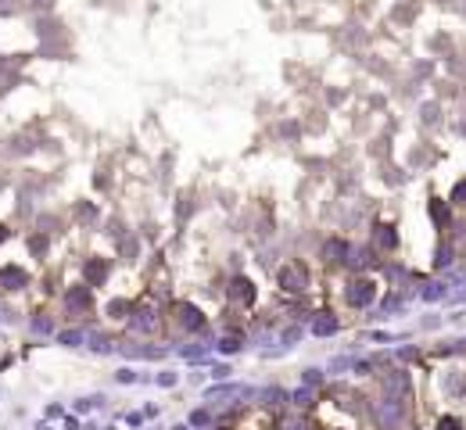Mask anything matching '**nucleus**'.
<instances>
[{"label": "nucleus", "mask_w": 466, "mask_h": 430, "mask_svg": "<svg viewBox=\"0 0 466 430\" xmlns=\"http://www.w3.org/2000/svg\"><path fill=\"white\" fill-rule=\"evenodd\" d=\"M280 283H284V291L298 294V291H305V272H301L298 265H287V269L280 272Z\"/></svg>", "instance_id": "obj_1"}, {"label": "nucleus", "mask_w": 466, "mask_h": 430, "mask_svg": "<svg viewBox=\"0 0 466 430\" xmlns=\"http://www.w3.org/2000/svg\"><path fill=\"white\" fill-rule=\"evenodd\" d=\"M348 301H352V305H369V301H373V283L359 280L352 291H348Z\"/></svg>", "instance_id": "obj_2"}, {"label": "nucleus", "mask_w": 466, "mask_h": 430, "mask_svg": "<svg viewBox=\"0 0 466 430\" xmlns=\"http://www.w3.org/2000/svg\"><path fill=\"white\" fill-rule=\"evenodd\" d=\"M0 283L11 287V291H18V287H25V272H22V269H15V265H8L4 272H0Z\"/></svg>", "instance_id": "obj_3"}, {"label": "nucleus", "mask_w": 466, "mask_h": 430, "mask_svg": "<svg viewBox=\"0 0 466 430\" xmlns=\"http://www.w3.org/2000/svg\"><path fill=\"white\" fill-rule=\"evenodd\" d=\"M65 305H68V312H79V308H86V305H90V294H86V287H75V291L65 298Z\"/></svg>", "instance_id": "obj_4"}, {"label": "nucleus", "mask_w": 466, "mask_h": 430, "mask_svg": "<svg viewBox=\"0 0 466 430\" xmlns=\"http://www.w3.org/2000/svg\"><path fill=\"white\" fill-rule=\"evenodd\" d=\"M377 416H380V423H384V426H395V423H398V416H402V412H398V405H395V402H391V405H384V409H380V412H377Z\"/></svg>", "instance_id": "obj_5"}, {"label": "nucleus", "mask_w": 466, "mask_h": 430, "mask_svg": "<svg viewBox=\"0 0 466 430\" xmlns=\"http://www.w3.org/2000/svg\"><path fill=\"white\" fill-rule=\"evenodd\" d=\"M312 330H316L319 337H327V333H334V330H337V319H334V316H323V319H316V323H312Z\"/></svg>", "instance_id": "obj_6"}, {"label": "nucleus", "mask_w": 466, "mask_h": 430, "mask_svg": "<svg viewBox=\"0 0 466 430\" xmlns=\"http://www.w3.org/2000/svg\"><path fill=\"white\" fill-rule=\"evenodd\" d=\"M237 301H251V283L248 280H233V291H229Z\"/></svg>", "instance_id": "obj_7"}, {"label": "nucleus", "mask_w": 466, "mask_h": 430, "mask_svg": "<svg viewBox=\"0 0 466 430\" xmlns=\"http://www.w3.org/2000/svg\"><path fill=\"white\" fill-rule=\"evenodd\" d=\"M104 272H108V269H104L101 262H90V269H86V280H90V283H101V280H104Z\"/></svg>", "instance_id": "obj_8"}, {"label": "nucleus", "mask_w": 466, "mask_h": 430, "mask_svg": "<svg viewBox=\"0 0 466 430\" xmlns=\"http://www.w3.org/2000/svg\"><path fill=\"white\" fill-rule=\"evenodd\" d=\"M133 326H136V330H151V326H154V316H151V312H136Z\"/></svg>", "instance_id": "obj_9"}, {"label": "nucleus", "mask_w": 466, "mask_h": 430, "mask_svg": "<svg viewBox=\"0 0 466 430\" xmlns=\"http://www.w3.org/2000/svg\"><path fill=\"white\" fill-rule=\"evenodd\" d=\"M183 323L194 330V326H201V319H198V312H194V308H183Z\"/></svg>", "instance_id": "obj_10"}, {"label": "nucleus", "mask_w": 466, "mask_h": 430, "mask_svg": "<svg viewBox=\"0 0 466 430\" xmlns=\"http://www.w3.org/2000/svg\"><path fill=\"white\" fill-rule=\"evenodd\" d=\"M58 341H61V344H79V341H83V333H75V330H72V333H61Z\"/></svg>", "instance_id": "obj_11"}, {"label": "nucleus", "mask_w": 466, "mask_h": 430, "mask_svg": "<svg viewBox=\"0 0 466 430\" xmlns=\"http://www.w3.org/2000/svg\"><path fill=\"white\" fill-rule=\"evenodd\" d=\"M219 348H222V351H237V348H241V341H237V337H226Z\"/></svg>", "instance_id": "obj_12"}, {"label": "nucleus", "mask_w": 466, "mask_h": 430, "mask_svg": "<svg viewBox=\"0 0 466 430\" xmlns=\"http://www.w3.org/2000/svg\"><path fill=\"white\" fill-rule=\"evenodd\" d=\"M438 430H462V426H459L455 419H441V423H438Z\"/></svg>", "instance_id": "obj_13"}, {"label": "nucleus", "mask_w": 466, "mask_h": 430, "mask_svg": "<svg viewBox=\"0 0 466 430\" xmlns=\"http://www.w3.org/2000/svg\"><path fill=\"white\" fill-rule=\"evenodd\" d=\"M284 430H308V423H305V419H291Z\"/></svg>", "instance_id": "obj_14"}, {"label": "nucleus", "mask_w": 466, "mask_h": 430, "mask_svg": "<svg viewBox=\"0 0 466 430\" xmlns=\"http://www.w3.org/2000/svg\"><path fill=\"white\" fill-rule=\"evenodd\" d=\"M452 198H455L459 205H466V183H462V186H455V194H452Z\"/></svg>", "instance_id": "obj_15"}, {"label": "nucleus", "mask_w": 466, "mask_h": 430, "mask_svg": "<svg viewBox=\"0 0 466 430\" xmlns=\"http://www.w3.org/2000/svg\"><path fill=\"white\" fill-rule=\"evenodd\" d=\"M190 423H194V426H205V423H208V416H205V412H194V419H190Z\"/></svg>", "instance_id": "obj_16"}, {"label": "nucleus", "mask_w": 466, "mask_h": 430, "mask_svg": "<svg viewBox=\"0 0 466 430\" xmlns=\"http://www.w3.org/2000/svg\"><path fill=\"white\" fill-rule=\"evenodd\" d=\"M4 237H8V229H4V226H0V241H4Z\"/></svg>", "instance_id": "obj_17"}]
</instances>
